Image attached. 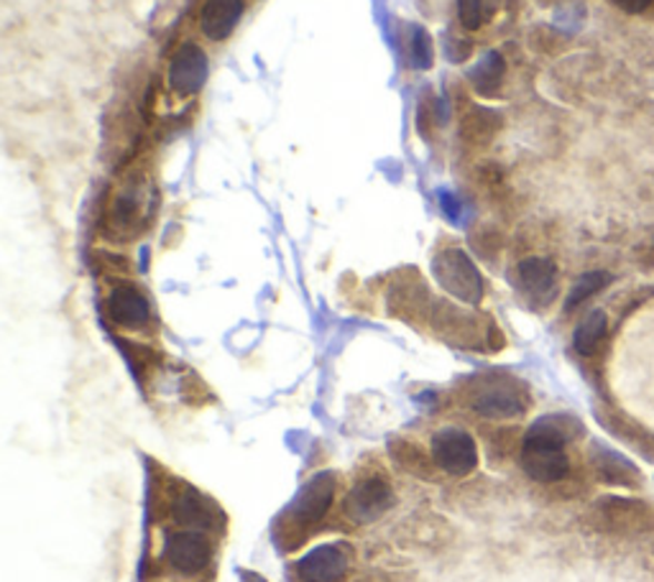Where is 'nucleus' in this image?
I'll list each match as a JSON object with an SVG mask.
<instances>
[{
	"instance_id": "nucleus-20",
	"label": "nucleus",
	"mask_w": 654,
	"mask_h": 582,
	"mask_svg": "<svg viewBox=\"0 0 654 582\" xmlns=\"http://www.w3.org/2000/svg\"><path fill=\"white\" fill-rule=\"evenodd\" d=\"M499 116L494 113V110H486V108H475L473 113L465 118L463 123V136L465 139L471 141H486L494 136V131L499 128Z\"/></svg>"
},
{
	"instance_id": "nucleus-11",
	"label": "nucleus",
	"mask_w": 654,
	"mask_h": 582,
	"mask_svg": "<svg viewBox=\"0 0 654 582\" xmlns=\"http://www.w3.org/2000/svg\"><path fill=\"white\" fill-rule=\"evenodd\" d=\"M333 493H335V481L333 475H318L302 488V493L296 495L294 501V516L304 521V524H312V521H320L325 516L330 503H333Z\"/></svg>"
},
{
	"instance_id": "nucleus-19",
	"label": "nucleus",
	"mask_w": 654,
	"mask_h": 582,
	"mask_svg": "<svg viewBox=\"0 0 654 582\" xmlns=\"http://www.w3.org/2000/svg\"><path fill=\"white\" fill-rule=\"evenodd\" d=\"M598 468H601V475L606 478L608 483L636 485V481H640V473H636V468L632 465V462H626L624 458L614 455V452H603L601 460H598Z\"/></svg>"
},
{
	"instance_id": "nucleus-10",
	"label": "nucleus",
	"mask_w": 654,
	"mask_h": 582,
	"mask_svg": "<svg viewBox=\"0 0 654 582\" xmlns=\"http://www.w3.org/2000/svg\"><path fill=\"white\" fill-rule=\"evenodd\" d=\"M348 558L341 546L325 544L304 554L296 564V575L302 582H335L345 575Z\"/></svg>"
},
{
	"instance_id": "nucleus-9",
	"label": "nucleus",
	"mask_w": 654,
	"mask_h": 582,
	"mask_svg": "<svg viewBox=\"0 0 654 582\" xmlns=\"http://www.w3.org/2000/svg\"><path fill=\"white\" fill-rule=\"evenodd\" d=\"M149 299L133 284H121L110 291L108 317L125 330H139L149 322Z\"/></svg>"
},
{
	"instance_id": "nucleus-12",
	"label": "nucleus",
	"mask_w": 654,
	"mask_h": 582,
	"mask_svg": "<svg viewBox=\"0 0 654 582\" xmlns=\"http://www.w3.org/2000/svg\"><path fill=\"white\" fill-rule=\"evenodd\" d=\"M243 16V0H208L202 6L200 26L202 33L210 41H223L233 33V29Z\"/></svg>"
},
{
	"instance_id": "nucleus-18",
	"label": "nucleus",
	"mask_w": 654,
	"mask_h": 582,
	"mask_svg": "<svg viewBox=\"0 0 654 582\" xmlns=\"http://www.w3.org/2000/svg\"><path fill=\"white\" fill-rule=\"evenodd\" d=\"M172 513L177 524L182 526H198L205 524V506H202V499L192 491H180L172 501Z\"/></svg>"
},
{
	"instance_id": "nucleus-22",
	"label": "nucleus",
	"mask_w": 654,
	"mask_h": 582,
	"mask_svg": "<svg viewBox=\"0 0 654 582\" xmlns=\"http://www.w3.org/2000/svg\"><path fill=\"white\" fill-rule=\"evenodd\" d=\"M410 62L417 70H430L432 67V39L420 26L410 29Z\"/></svg>"
},
{
	"instance_id": "nucleus-24",
	"label": "nucleus",
	"mask_w": 654,
	"mask_h": 582,
	"mask_svg": "<svg viewBox=\"0 0 654 582\" xmlns=\"http://www.w3.org/2000/svg\"><path fill=\"white\" fill-rule=\"evenodd\" d=\"M443 208H445V212L450 218L453 220H457V215H461V204H457V200L453 194H447V192H443Z\"/></svg>"
},
{
	"instance_id": "nucleus-6",
	"label": "nucleus",
	"mask_w": 654,
	"mask_h": 582,
	"mask_svg": "<svg viewBox=\"0 0 654 582\" xmlns=\"http://www.w3.org/2000/svg\"><path fill=\"white\" fill-rule=\"evenodd\" d=\"M208 54L198 44H182L174 51L172 64H169V84L180 96H194L205 88L208 82Z\"/></svg>"
},
{
	"instance_id": "nucleus-7",
	"label": "nucleus",
	"mask_w": 654,
	"mask_h": 582,
	"mask_svg": "<svg viewBox=\"0 0 654 582\" xmlns=\"http://www.w3.org/2000/svg\"><path fill=\"white\" fill-rule=\"evenodd\" d=\"M394 495L392 488L384 481V478H366L359 485L353 488L351 495H348L345 509L351 513L353 521L359 524H369V521H376L379 516H384L392 506Z\"/></svg>"
},
{
	"instance_id": "nucleus-17",
	"label": "nucleus",
	"mask_w": 654,
	"mask_h": 582,
	"mask_svg": "<svg viewBox=\"0 0 654 582\" xmlns=\"http://www.w3.org/2000/svg\"><path fill=\"white\" fill-rule=\"evenodd\" d=\"M501 0H457V16L469 31H479L494 19Z\"/></svg>"
},
{
	"instance_id": "nucleus-2",
	"label": "nucleus",
	"mask_w": 654,
	"mask_h": 582,
	"mask_svg": "<svg viewBox=\"0 0 654 582\" xmlns=\"http://www.w3.org/2000/svg\"><path fill=\"white\" fill-rule=\"evenodd\" d=\"M154 212V192L149 190L147 179L133 174L113 194L108 208V228L118 238L139 235Z\"/></svg>"
},
{
	"instance_id": "nucleus-8",
	"label": "nucleus",
	"mask_w": 654,
	"mask_h": 582,
	"mask_svg": "<svg viewBox=\"0 0 654 582\" xmlns=\"http://www.w3.org/2000/svg\"><path fill=\"white\" fill-rule=\"evenodd\" d=\"M164 558L182 575H198L208 568L210 546L208 539L198 532H177L167 539Z\"/></svg>"
},
{
	"instance_id": "nucleus-23",
	"label": "nucleus",
	"mask_w": 654,
	"mask_h": 582,
	"mask_svg": "<svg viewBox=\"0 0 654 582\" xmlns=\"http://www.w3.org/2000/svg\"><path fill=\"white\" fill-rule=\"evenodd\" d=\"M614 3L622 8L624 13H642L652 6V0H614Z\"/></svg>"
},
{
	"instance_id": "nucleus-1",
	"label": "nucleus",
	"mask_w": 654,
	"mask_h": 582,
	"mask_svg": "<svg viewBox=\"0 0 654 582\" xmlns=\"http://www.w3.org/2000/svg\"><path fill=\"white\" fill-rule=\"evenodd\" d=\"M571 417H542L524 436L522 448V465L524 473L537 483H555L567 475L565 442Z\"/></svg>"
},
{
	"instance_id": "nucleus-21",
	"label": "nucleus",
	"mask_w": 654,
	"mask_h": 582,
	"mask_svg": "<svg viewBox=\"0 0 654 582\" xmlns=\"http://www.w3.org/2000/svg\"><path fill=\"white\" fill-rule=\"evenodd\" d=\"M606 284H608V273H603V271L585 273V277H581V279L575 281L573 289H571V294H567L565 310H575L577 304H583L585 299L596 294V291H601Z\"/></svg>"
},
{
	"instance_id": "nucleus-15",
	"label": "nucleus",
	"mask_w": 654,
	"mask_h": 582,
	"mask_svg": "<svg viewBox=\"0 0 654 582\" xmlns=\"http://www.w3.org/2000/svg\"><path fill=\"white\" fill-rule=\"evenodd\" d=\"M504 72H506L504 59H501V54H496V51H489V54L473 67L469 77L473 88L479 90L481 96H491V92L499 90L501 80H504Z\"/></svg>"
},
{
	"instance_id": "nucleus-16",
	"label": "nucleus",
	"mask_w": 654,
	"mask_h": 582,
	"mask_svg": "<svg viewBox=\"0 0 654 582\" xmlns=\"http://www.w3.org/2000/svg\"><path fill=\"white\" fill-rule=\"evenodd\" d=\"M606 330H608V320L606 314H603L601 310L591 312L585 320L577 324L575 330V350L581 355H593L598 350V345L603 342V338H606Z\"/></svg>"
},
{
	"instance_id": "nucleus-14",
	"label": "nucleus",
	"mask_w": 654,
	"mask_h": 582,
	"mask_svg": "<svg viewBox=\"0 0 654 582\" xmlns=\"http://www.w3.org/2000/svg\"><path fill=\"white\" fill-rule=\"evenodd\" d=\"M520 284L534 299H550L555 294V263L547 259H526L520 263Z\"/></svg>"
},
{
	"instance_id": "nucleus-5",
	"label": "nucleus",
	"mask_w": 654,
	"mask_h": 582,
	"mask_svg": "<svg viewBox=\"0 0 654 582\" xmlns=\"http://www.w3.org/2000/svg\"><path fill=\"white\" fill-rule=\"evenodd\" d=\"M432 460L450 475H469L479 462V450L469 432L463 430H443L432 440Z\"/></svg>"
},
{
	"instance_id": "nucleus-13",
	"label": "nucleus",
	"mask_w": 654,
	"mask_h": 582,
	"mask_svg": "<svg viewBox=\"0 0 654 582\" xmlns=\"http://www.w3.org/2000/svg\"><path fill=\"white\" fill-rule=\"evenodd\" d=\"M603 521L616 532H642L652 526V513L640 501L628 499H603L598 506Z\"/></svg>"
},
{
	"instance_id": "nucleus-25",
	"label": "nucleus",
	"mask_w": 654,
	"mask_h": 582,
	"mask_svg": "<svg viewBox=\"0 0 654 582\" xmlns=\"http://www.w3.org/2000/svg\"><path fill=\"white\" fill-rule=\"evenodd\" d=\"M243 582H263V580H261L259 575H245V578H243Z\"/></svg>"
},
{
	"instance_id": "nucleus-4",
	"label": "nucleus",
	"mask_w": 654,
	"mask_h": 582,
	"mask_svg": "<svg viewBox=\"0 0 654 582\" xmlns=\"http://www.w3.org/2000/svg\"><path fill=\"white\" fill-rule=\"evenodd\" d=\"M473 409L489 419H516L526 412V393L516 381H486L475 391Z\"/></svg>"
},
{
	"instance_id": "nucleus-3",
	"label": "nucleus",
	"mask_w": 654,
	"mask_h": 582,
	"mask_svg": "<svg viewBox=\"0 0 654 582\" xmlns=\"http://www.w3.org/2000/svg\"><path fill=\"white\" fill-rule=\"evenodd\" d=\"M432 273L450 297L461 299L465 304H479L483 299L481 271L475 269L471 255L461 248H447V251L437 253Z\"/></svg>"
}]
</instances>
